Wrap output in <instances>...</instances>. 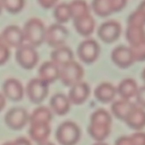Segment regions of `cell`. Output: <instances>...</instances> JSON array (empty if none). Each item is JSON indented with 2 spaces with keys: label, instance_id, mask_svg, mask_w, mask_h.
<instances>
[{
  "label": "cell",
  "instance_id": "cell-29",
  "mask_svg": "<svg viewBox=\"0 0 145 145\" xmlns=\"http://www.w3.org/2000/svg\"><path fill=\"white\" fill-rule=\"evenodd\" d=\"M71 12V19H75L81 15L90 13V9L88 3L85 0H72L69 3Z\"/></svg>",
  "mask_w": 145,
  "mask_h": 145
},
{
  "label": "cell",
  "instance_id": "cell-41",
  "mask_svg": "<svg viewBox=\"0 0 145 145\" xmlns=\"http://www.w3.org/2000/svg\"><path fill=\"white\" fill-rule=\"evenodd\" d=\"M142 78H143L144 81V82H145V68H144V69L143 73H142Z\"/></svg>",
  "mask_w": 145,
  "mask_h": 145
},
{
  "label": "cell",
  "instance_id": "cell-8",
  "mask_svg": "<svg viewBox=\"0 0 145 145\" xmlns=\"http://www.w3.org/2000/svg\"><path fill=\"white\" fill-rule=\"evenodd\" d=\"M100 46L93 38H87L80 43L77 48V55L82 62L87 64L93 63L99 56Z\"/></svg>",
  "mask_w": 145,
  "mask_h": 145
},
{
  "label": "cell",
  "instance_id": "cell-42",
  "mask_svg": "<svg viewBox=\"0 0 145 145\" xmlns=\"http://www.w3.org/2000/svg\"><path fill=\"white\" fill-rule=\"evenodd\" d=\"M3 145H14V142H12V143H6Z\"/></svg>",
  "mask_w": 145,
  "mask_h": 145
},
{
  "label": "cell",
  "instance_id": "cell-17",
  "mask_svg": "<svg viewBox=\"0 0 145 145\" xmlns=\"http://www.w3.org/2000/svg\"><path fill=\"white\" fill-rule=\"evenodd\" d=\"M4 97L11 101L18 102L22 99L24 91L21 83L15 79H7L3 85Z\"/></svg>",
  "mask_w": 145,
  "mask_h": 145
},
{
  "label": "cell",
  "instance_id": "cell-11",
  "mask_svg": "<svg viewBox=\"0 0 145 145\" xmlns=\"http://www.w3.org/2000/svg\"><path fill=\"white\" fill-rule=\"evenodd\" d=\"M30 116L28 113L21 108L11 109L5 115L6 125L14 131H19L25 126L29 122Z\"/></svg>",
  "mask_w": 145,
  "mask_h": 145
},
{
  "label": "cell",
  "instance_id": "cell-9",
  "mask_svg": "<svg viewBox=\"0 0 145 145\" xmlns=\"http://www.w3.org/2000/svg\"><path fill=\"white\" fill-rule=\"evenodd\" d=\"M121 33V25L115 20H108L100 24L98 28V36L105 43L111 44L116 41Z\"/></svg>",
  "mask_w": 145,
  "mask_h": 145
},
{
  "label": "cell",
  "instance_id": "cell-21",
  "mask_svg": "<svg viewBox=\"0 0 145 145\" xmlns=\"http://www.w3.org/2000/svg\"><path fill=\"white\" fill-rule=\"evenodd\" d=\"M138 90V84L135 79L132 78H127L121 81L118 87L116 88L117 94L121 97V99L130 100L133 97H135Z\"/></svg>",
  "mask_w": 145,
  "mask_h": 145
},
{
  "label": "cell",
  "instance_id": "cell-15",
  "mask_svg": "<svg viewBox=\"0 0 145 145\" xmlns=\"http://www.w3.org/2000/svg\"><path fill=\"white\" fill-rule=\"evenodd\" d=\"M90 95V87L86 82L80 81L71 87L68 98L71 103L79 105L85 103Z\"/></svg>",
  "mask_w": 145,
  "mask_h": 145
},
{
  "label": "cell",
  "instance_id": "cell-25",
  "mask_svg": "<svg viewBox=\"0 0 145 145\" xmlns=\"http://www.w3.org/2000/svg\"><path fill=\"white\" fill-rule=\"evenodd\" d=\"M71 102L64 94H56L50 100V106L52 110L57 115H66L71 108Z\"/></svg>",
  "mask_w": 145,
  "mask_h": 145
},
{
  "label": "cell",
  "instance_id": "cell-5",
  "mask_svg": "<svg viewBox=\"0 0 145 145\" xmlns=\"http://www.w3.org/2000/svg\"><path fill=\"white\" fill-rule=\"evenodd\" d=\"M15 58L18 64L27 70L32 69L38 62V53L35 47L30 44H22L16 49Z\"/></svg>",
  "mask_w": 145,
  "mask_h": 145
},
{
  "label": "cell",
  "instance_id": "cell-32",
  "mask_svg": "<svg viewBox=\"0 0 145 145\" xmlns=\"http://www.w3.org/2000/svg\"><path fill=\"white\" fill-rule=\"evenodd\" d=\"M134 58L135 62H144L145 61V43L141 44L135 47H130Z\"/></svg>",
  "mask_w": 145,
  "mask_h": 145
},
{
  "label": "cell",
  "instance_id": "cell-18",
  "mask_svg": "<svg viewBox=\"0 0 145 145\" xmlns=\"http://www.w3.org/2000/svg\"><path fill=\"white\" fill-rule=\"evenodd\" d=\"M39 79L49 85L59 78V68L53 62H45L38 70Z\"/></svg>",
  "mask_w": 145,
  "mask_h": 145
},
{
  "label": "cell",
  "instance_id": "cell-26",
  "mask_svg": "<svg viewBox=\"0 0 145 145\" xmlns=\"http://www.w3.org/2000/svg\"><path fill=\"white\" fill-rule=\"evenodd\" d=\"M54 17L57 21V23L63 24L69 21L71 19V12L70 5L67 3H59L54 7L53 12Z\"/></svg>",
  "mask_w": 145,
  "mask_h": 145
},
{
  "label": "cell",
  "instance_id": "cell-20",
  "mask_svg": "<svg viewBox=\"0 0 145 145\" xmlns=\"http://www.w3.org/2000/svg\"><path fill=\"white\" fill-rule=\"evenodd\" d=\"M116 94V88L112 84L108 82H103L99 84L94 91L95 97L103 103H111L115 99Z\"/></svg>",
  "mask_w": 145,
  "mask_h": 145
},
{
  "label": "cell",
  "instance_id": "cell-33",
  "mask_svg": "<svg viewBox=\"0 0 145 145\" xmlns=\"http://www.w3.org/2000/svg\"><path fill=\"white\" fill-rule=\"evenodd\" d=\"M10 51L9 48L3 43H0V65L4 64L9 58Z\"/></svg>",
  "mask_w": 145,
  "mask_h": 145
},
{
  "label": "cell",
  "instance_id": "cell-7",
  "mask_svg": "<svg viewBox=\"0 0 145 145\" xmlns=\"http://www.w3.org/2000/svg\"><path fill=\"white\" fill-rule=\"evenodd\" d=\"M127 3V0H93L92 9L97 15L105 17L123 9Z\"/></svg>",
  "mask_w": 145,
  "mask_h": 145
},
{
  "label": "cell",
  "instance_id": "cell-27",
  "mask_svg": "<svg viewBox=\"0 0 145 145\" xmlns=\"http://www.w3.org/2000/svg\"><path fill=\"white\" fill-rule=\"evenodd\" d=\"M115 145H145V132L140 131L130 136L120 137Z\"/></svg>",
  "mask_w": 145,
  "mask_h": 145
},
{
  "label": "cell",
  "instance_id": "cell-35",
  "mask_svg": "<svg viewBox=\"0 0 145 145\" xmlns=\"http://www.w3.org/2000/svg\"><path fill=\"white\" fill-rule=\"evenodd\" d=\"M59 0H37L38 3L44 9H51L54 7Z\"/></svg>",
  "mask_w": 145,
  "mask_h": 145
},
{
  "label": "cell",
  "instance_id": "cell-43",
  "mask_svg": "<svg viewBox=\"0 0 145 145\" xmlns=\"http://www.w3.org/2000/svg\"><path fill=\"white\" fill-rule=\"evenodd\" d=\"M2 9H3V6H2L1 2H0V14H1V12H2Z\"/></svg>",
  "mask_w": 145,
  "mask_h": 145
},
{
  "label": "cell",
  "instance_id": "cell-10",
  "mask_svg": "<svg viewBox=\"0 0 145 145\" xmlns=\"http://www.w3.org/2000/svg\"><path fill=\"white\" fill-rule=\"evenodd\" d=\"M48 94V85L39 78L32 79L26 86V95L29 100L35 104H39L44 101Z\"/></svg>",
  "mask_w": 145,
  "mask_h": 145
},
{
  "label": "cell",
  "instance_id": "cell-2",
  "mask_svg": "<svg viewBox=\"0 0 145 145\" xmlns=\"http://www.w3.org/2000/svg\"><path fill=\"white\" fill-rule=\"evenodd\" d=\"M24 38L33 47L40 46L45 41L46 27L42 20L33 17L25 21L22 28Z\"/></svg>",
  "mask_w": 145,
  "mask_h": 145
},
{
  "label": "cell",
  "instance_id": "cell-3",
  "mask_svg": "<svg viewBox=\"0 0 145 145\" xmlns=\"http://www.w3.org/2000/svg\"><path fill=\"white\" fill-rule=\"evenodd\" d=\"M80 138V127L72 121L63 122L56 131V139L60 145H76Z\"/></svg>",
  "mask_w": 145,
  "mask_h": 145
},
{
  "label": "cell",
  "instance_id": "cell-36",
  "mask_svg": "<svg viewBox=\"0 0 145 145\" xmlns=\"http://www.w3.org/2000/svg\"><path fill=\"white\" fill-rule=\"evenodd\" d=\"M14 143V145H31L30 141L25 138H20L16 139Z\"/></svg>",
  "mask_w": 145,
  "mask_h": 145
},
{
  "label": "cell",
  "instance_id": "cell-24",
  "mask_svg": "<svg viewBox=\"0 0 145 145\" xmlns=\"http://www.w3.org/2000/svg\"><path fill=\"white\" fill-rule=\"evenodd\" d=\"M135 103H132L130 100H125L121 98L120 100L112 103L111 112L116 118L125 121L127 116L128 115V114L130 113V111L133 109Z\"/></svg>",
  "mask_w": 145,
  "mask_h": 145
},
{
  "label": "cell",
  "instance_id": "cell-4",
  "mask_svg": "<svg viewBox=\"0 0 145 145\" xmlns=\"http://www.w3.org/2000/svg\"><path fill=\"white\" fill-rule=\"evenodd\" d=\"M83 75L84 70L82 67L78 62L72 61L71 62L59 68V79L63 85L71 87L75 84L82 81Z\"/></svg>",
  "mask_w": 145,
  "mask_h": 145
},
{
  "label": "cell",
  "instance_id": "cell-16",
  "mask_svg": "<svg viewBox=\"0 0 145 145\" xmlns=\"http://www.w3.org/2000/svg\"><path fill=\"white\" fill-rule=\"evenodd\" d=\"M126 124L132 129L140 132L145 127V109L135 104L125 120Z\"/></svg>",
  "mask_w": 145,
  "mask_h": 145
},
{
  "label": "cell",
  "instance_id": "cell-14",
  "mask_svg": "<svg viewBox=\"0 0 145 145\" xmlns=\"http://www.w3.org/2000/svg\"><path fill=\"white\" fill-rule=\"evenodd\" d=\"M73 25L80 35L83 37H88L93 32L96 22L93 16L88 13L73 19Z\"/></svg>",
  "mask_w": 145,
  "mask_h": 145
},
{
  "label": "cell",
  "instance_id": "cell-19",
  "mask_svg": "<svg viewBox=\"0 0 145 145\" xmlns=\"http://www.w3.org/2000/svg\"><path fill=\"white\" fill-rule=\"evenodd\" d=\"M74 61L73 51L67 46L55 48L51 53V62L56 64L59 68Z\"/></svg>",
  "mask_w": 145,
  "mask_h": 145
},
{
  "label": "cell",
  "instance_id": "cell-13",
  "mask_svg": "<svg viewBox=\"0 0 145 145\" xmlns=\"http://www.w3.org/2000/svg\"><path fill=\"white\" fill-rule=\"evenodd\" d=\"M1 38L3 43L9 48H19L25 41L23 30L16 25H9L2 32Z\"/></svg>",
  "mask_w": 145,
  "mask_h": 145
},
{
  "label": "cell",
  "instance_id": "cell-45",
  "mask_svg": "<svg viewBox=\"0 0 145 145\" xmlns=\"http://www.w3.org/2000/svg\"><path fill=\"white\" fill-rule=\"evenodd\" d=\"M0 1H1V0H0Z\"/></svg>",
  "mask_w": 145,
  "mask_h": 145
},
{
  "label": "cell",
  "instance_id": "cell-44",
  "mask_svg": "<svg viewBox=\"0 0 145 145\" xmlns=\"http://www.w3.org/2000/svg\"><path fill=\"white\" fill-rule=\"evenodd\" d=\"M1 42H3V39H2V38H1V35H0V43H1Z\"/></svg>",
  "mask_w": 145,
  "mask_h": 145
},
{
  "label": "cell",
  "instance_id": "cell-38",
  "mask_svg": "<svg viewBox=\"0 0 145 145\" xmlns=\"http://www.w3.org/2000/svg\"><path fill=\"white\" fill-rule=\"evenodd\" d=\"M137 9H138V10H140L141 12H143L145 15V0H143V1L138 4V6Z\"/></svg>",
  "mask_w": 145,
  "mask_h": 145
},
{
  "label": "cell",
  "instance_id": "cell-37",
  "mask_svg": "<svg viewBox=\"0 0 145 145\" xmlns=\"http://www.w3.org/2000/svg\"><path fill=\"white\" fill-rule=\"evenodd\" d=\"M4 107H5V97L0 93V111H2Z\"/></svg>",
  "mask_w": 145,
  "mask_h": 145
},
{
  "label": "cell",
  "instance_id": "cell-40",
  "mask_svg": "<svg viewBox=\"0 0 145 145\" xmlns=\"http://www.w3.org/2000/svg\"><path fill=\"white\" fill-rule=\"evenodd\" d=\"M93 145H108L106 144H105L104 142H98V143H96V144H94Z\"/></svg>",
  "mask_w": 145,
  "mask_h": 145
},
{
  "label": "cell",
  "instance_id": "cell-28",
  "mask_svg": "<svg viewBox=\"0 0 145 145\" xmlns=\"http://www.w3.org/2000/svg\"><path fill=\"white\" fill-rule=\"evenodd\" d=\"M52 120L50 110L46 107H40L37 109L30 116L29 122L31 123H48L49 124Z\"/></svg>",
  "mask_w": 145,
  "mask_h": 145
},
{
  "label": "cell",
  "instance_id": "cell-31",
  "mask_svg": "<svg viewBox=\"0 0 145 145\" xmlns=\"http://www.w3.org/2000/svg\"><path fill=\"white\" fill-rule=\"evenodd\" d=\"M127 25L145 26V15L138 9H136L129 15L127 18Z\"/></svg>",
  "mask_w": 145,
  "mask_h": 145
},
{
  "label": "cell",
  "instance_id": "cell-12",
  "mask_svg": "<svg viewBox=\"0 0 145 145\" xmlns=\"http://www.w3.org/2000/svg\"><path fill=\"white\" fill-rule=\"evenodd\" d=\"M112 62L121 68H130L134 62L135 58L130 47L125 45L116 46L111 52Z\"/></svg>",
  "mask_w": 145,
  "mask_h": 145
},
{
  "label": "cell",
  "instance_id": "cell-1",
  "mask_svg": "<svg viewBox=\"0 0 145 145\" xmlns=\"http://www.w3.org/2000/svg\"><path fill=\"white\" fill-rule=\"evenodd\" d=\"M112 118L110 114L104 109H99L91 115L88 132L95 141L104 142L110 136Z\"/></svg>",
  "mask_w": 145,
  "mask_h": 145
},
{
  "label": "cell",
  "instance_id": "cell-34",
  "mask_svg": "<svg viewBox=\"0 0 145 145\" xmlns=\"http://www.w3.org/2000/svg\"><path fill=\"white\" fill-rule=\"evenodd\" d=\"M135 97L137 101V105L143 109H145V85L138 88Z\"/></svg>",
  "mask_w": 145,
  "mask_h": 145
},
{
  "label": "cell",
  "instance_id": "cell-6",
  "mask_svg": "<svg viewBox=\"0 0 145 145\" xmlns=\"http://www.w3.org/2000/svg\"><path fill=\"white\" fill-rule=\"evenodd\" d=\"M68 36L69 31L63 24L54 23L46 29L45 41L49 46L55 49L63 46Z\"/></svg>",
  "mask_w": 145,
  "mask_h": 145
},
{
  "label": "cell",
  "instance_id": "cell-39",
  "mask_svg": "<svg viewBox=\"0 0 145 145\" xmlns=\"http://www.w3.org/2000/svg\"><path fill=\"white\" fill-rule=\"evenodd\" d=\"M38 145H54V144H53L52 143H49V142H44V143H42V144H39Z\"/></svg>",
  "mask_w": 145,
  "mask_h": 145
},
{
  "label": "cell",
  "instance_id": "cell-30",
  "mask_svg": "<svg viewBox=\"0 0 145 145\" xmlns=\"http://www.w3.org/2000/svg\"><path fill=\"white\" fill-rule=\"evenodd\" d=\"M3 9H5L11 14H16L22 10L25 5V0H1Z\"/></svg>",
  "mask_w": 145,
  "mask_h": 145
},
{
  "label": "cell",
  "instance_id": "cell-23",
  "mask_svg": "<svg viewBox=\"0 0 145 145\" xmlns=\"http://www.w3.org/2000/svg\"><path fill=\"white\" fill-rule=\"evenodd\" d=\"M126 38L129 43V47H135L145 43L144 26L127 25L126 30Z\"/></svg>",
  "mask_w": 145,
  "mask_h": 145
},
{
  "label": "cell",
  "instance_id": "cell-22",
  "mask_svg": "<svg viewBox=\"0 0 145 145\" xmlns=\"http://www.w3.org/2000/svg\"><path fill=\"white\" fill-rule=\"evenodd\" d=\"M30 137L36 143L42 144L46 142L50 135V126L48 123H31L29 130Z\"/></svg>",
  "mask_w": 145,
  "mask_h": 145
}]
</instances>
